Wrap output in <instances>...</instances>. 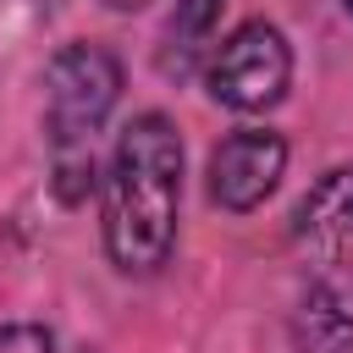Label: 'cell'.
I'll list each match as a JSON object with an SVG mask.
<instances>
[{
    "mask_svg": "<svg viewBox=\"0 0 353 353\" xmlns=\"http://www.w3.org/2000/svg\"><path fill=\"white\" fill-rule=\"evenodd\" d=\"M182 226V132L165 110H138L99 176V237L116 276L149 281L171 265Z\"/></svg>",
    "mask_w": 353,
    "mask_h": 353,
    "instance_id": "cell-1",
    "label": "cell"
},
{
    "mask_svg": "<svg viewBox=\"0 0 353 353\" xmlns=\"http://www.w3.org/2000/svg\"><path fill=\"white\" fill-rule=\"evenodd\" d=\"M121 99V55L72 39L44 61V149H50V188L72 210L99 188V138Z\"/></svg>",
    "mask_w": 353,
    "mask_h": 353,
    "instance_id": "cell-2",
    "label": "cell"
},
{
    "mask_svg": "<svg viewBox=\"0 0 353 353\" xmlns=\"http://www.w3.org/2000/svg\"><path fill=\"white\" fill-rule=\"evenodd\" d=\"M292 243L303 254V287L292 336L303 353H353V165L325 171L298 215Z\"/></svg>",
    "mask_w": 353,
    "mask_h": 353,
    "instance_id": "cell-3",
    "label": "cell"
},
{
    "mask_svg": "<svg viewBox=\"0 0 353 353\" xmlns=\"http://www.w3.org/2000/svg\"><path fill=\"white\" fill-rule=\"evenodd\" d=\"M204 88L221 110H237V116H265L287 99L292 88V44L276 22L265 17H248L237 22L221 50L204 61Z\"/></svg>",
    "mask_w": 353,
    "mask_h": 353,
    "instance_id": "cell-4",
    "label": "cell"
},
{
    "mask_svg": "<svg viewBox=\"0 0 353 353\" xmlns=\"http://www.w3.org/2000/svg\"><path fill=\"white\" fill-rule=\"evenodd\" d=\"M287 138L276 127H237L204 160V193L226 215H254L287 176Z\"/></svg>",
    "mask_w": 353,
    "mask_h": 353,
    "instance_id": "cell-5",
    "label": "cell"
},
{
    "mask_svg": "<svg viewBox=\"0 0 353 353\" xmlns=\"http://www.w3.org/2000/svg\"><path fill=\"white\" fill-rule=\"evenodd\" d=\"M221 11H226V0H176V6H171L165 33H160V55H154L160 77H171V83H188V77H193L199 55H204L210 39H215Z\"/></svg>",
    "mask_w": 353,
    "mask_h": 353,
    "instance_id": "cell-6",
    "label": "cell"
},
{
    "mask_svg": "<svg viewBox=\"0 0 353 353\" xmlns=\"http://www.w3.org/2000/svg\"><path fill=\"white\" fill-rule=\"evenodd\" d=\"M0 353H55V336L39 320H6L0 325Z\"/></svg>",
    "mask_w": 353,
    "mask_h": 353,
    "instance_id": "cell-7",
    "label": "cell"
},
{
    "mask_svg": "<svg viewBox=\"0 0 353 353\" xmlns=\"http://www.w3.org/2000/svg\"><path fill=\"white\" fill-rule=\"evenodd\" d=\"M99 6H110V11H138V6H149V0H99Z\"/></svg>",
    "mask_w": 353,
    "mask_h": 353,
    "instance_id": "cell-8",
    "label": "cell"
},
{
    "mask_svg": "<svg viewBox=\"0 0 353 353\" xmlns=\"http://www.w3.org/2000/svg\"><path fill=\"white\" fill-rule=\"evenodd\" d=\"M342 11H353V0H342Z\"/></svg>",
    "mask_w": 353,
    "mask_h": 353,
    "instance_id": "cell-9",
    "label": "cell"
},
{
    "mask_svg": "<svg viewBox=\"0 0 353 353\" xmlns=\"http://www.w3.org/2000/svg\"><path fill=\"white\" fill-rule=\"evenodd\" d=\"M77 353H94V347H77Z\"/></svg>",
    "mask_w": 353,
    "mask_h": 353,
    "instance_id": "cell-10",
    "label": "cell"
}]
</instances>
